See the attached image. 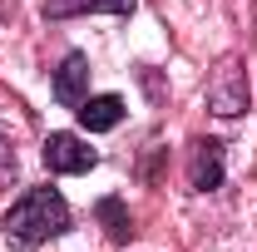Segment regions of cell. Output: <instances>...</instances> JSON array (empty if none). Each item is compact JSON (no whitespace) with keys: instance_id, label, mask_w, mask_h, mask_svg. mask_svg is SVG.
<instances>
[{"instance_id":"1","label":"cell","mask_w":257,"mask_h":252,"mask_svg":"<svg viewBox=\"0 0 257 252\" xmlns=\"http://www.w3.org/2000/svg\"><path fill=\"white\" fill-rule=\"evenodd\" d=\"M74 227V213H69V203H64L60 188H25L10 208H5V218H0V232H5V242L15 252H35L45 247L50 237H64Z\"/></svg>"},{"instance_id":"2","label":"cell","mask_w":257,"mask_h":252,"mask_svg":"<svg viewBox=\"0 0 257 252\" xmlns=\"http://www.w3.org/2000/svg\"><path fill=\"white\" fill-rule=\"evenodd\" d=\"M247 69H242V60L237 55H227L213 74H208V109L218 114V119H237L242 109H247Z\"/></svg>"},{"instance_id":"3","label":"cell","mask_w":257,"mask_h":252,"mask_svg":"<svg viewBox=\"0 0 257 252\" xmlns=\"http://www.w3.org/2000/svg\"><path fill=\"white\" fill-rule=\"evenodd\" d=\"M223 178H227V144L198 134L188 144V188L193 193H218Z\"/></svg>"},{"instance_id":"4","label":"cell","mask_w":257,"mask_h":252,"mask_svg":"<svg viewBox=\"0 0 257 252\" xmlns=\"http://www.w3.org/2000/svg\"><path fill=\"white\" fill-rule=\"evenodd\" d=\"M89 55L84 50H69L60 60V69H50V94H55V104H64V109H79L84 99H89Z\"/></svg>"},{"instance_id":"5","label":"cell","mask_w":257,"mask_h":252,"mask_svg":"<svg viewBox=\"0 0 257 252\" xmlns=\"http://www.w3.org/2000/svg\"><path fill=\"white\" fill-rule=\"evenodd\" d=\"M40 158H45V168H50V173H89V168L99 163V154L79 139V134H69V129L50 134V139H45V149H40Z\"/></svg>"},{"instance_id":"6","label":"cell","mask_w":257,"mask_h":252,"mask_svg":"<svg viewBox=\"0 0 257 252\" xmlns=\"http://www.w3.org/2000/svg\"><path fill=\"white\" fill-rule=\"evenodd\" d=\"M128 114V104L119 94H89L79 109H74V119H79V129L84 134H109V129H119Z\"/></svg>"},{"instance_id":"7","label":"cell","mask_w":257,"mask_h":252,"mask_svg":"<svg viewBox=\"0 0 257 252\" xmlns=\"http://www.w3.org/2000/svg\"><path fill=\"white\" fill-rule=\"evenodd\" d=\"M139 0H45L40 15L45 20H79V15H134Z\"/></svg>"},{"instance_id":"8","label":"cell","mask_w":257,"mask_h":252,"mask_svg":"<svg viewBox=\"0 0 257 252\" xmlns=\"http://www.w3.org/2000/svg\"><path fill=\"white\" fill-rule=\"evenodd\" d=\"M94 218L104 222L109 242H119V247L134 242V232H139V227H134V213H128V203L119 198V193H104V198H99V203H94Z\"/></svg>"}]
</instances>
